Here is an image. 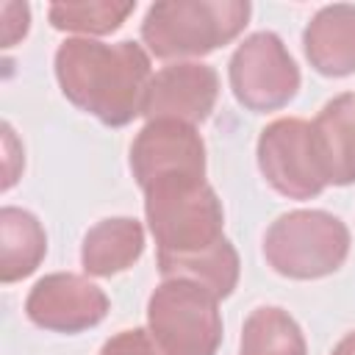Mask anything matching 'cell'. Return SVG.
Returning <instances> with one entry per match:
<instances>
[{
  "instance_id": "6da1fadb",
  "label": "cell",
  "mask_w": 355,
  "mask_h": 355,
  "mask_svg": "<svg viewBox=\"0 0 355 355\" xmlns=\"http://www.w3.org/2000/svg\"><path fill=\"white\" fill-rule=\"evenodd\" d=\"M55 80L61 94L108 128H125L144 111L153 80L150 55L141 44L125 39L105 44L97 39H67L58 44Z\"/></svg>"
},
{
  "instance_id": "7a4b0ae2",
  "label": "cell",
  "mask_w": 355,
  "mask_h": 355,
  "mask_svg": "<svg viewBox=\"0 0 355 355\" xmlns=\"http://www.w3.org/2000/svg\"><path fill=\"white\" fill-rule=\"evenodd\" d=\"M158 263L202 255L225 241V211L205 175H166L141 186Z\"/></svg>"
},
{
  "instance_id": "3957f363",
  "label": "cell",
  "mask_w": 355,
  "mask_h": 355,
  "mask_svg": "<svg viewBox=\"0 0 355 355\" xmlns=\"http://www.w3.org/2000/svg\"><path fill=\"white\" fill-rule=\"evenodd\" d=\"M247 0H161L141 22V42L155 58H197L230 44L250 22Z\"/></svg>"
},
{
  "instance_id": "277c9868",
  "label": "cell",
  "mask_w": 355,
  "mask_h": 355,
  "mask_svg": "<svg viewBox=\"0 0 355 355\" xmlns=\"http://www.w3.org/2000/svg\"><path fill=\"white\" fill-rule=\"evenodd\" d=\"M349 255L347 225L316 208L280 214L263 233L266 263L291 280H316L341 269Z\"/></svg>"
},
{
  "instance_id": "5b68a950",
  "label": "cell",
  "mask_w": 355,
  "mask_h": 355,
  "mask_svg": "<svg viewBox=\"0 0 355 355\" xmlns=\"http://www.w3.org/2000/svg\"><path fill=\"white\" fill-rule=\"evenodd\" d=\"M147 330L164 355H216L219 297L186 277H166L147 300Z\"/></svg>"
},
{
  "instance_id": "8992f818",
  "label": "cell",
  "mask_w": 355,
  "mask_h": 355,
  "mask_svg": "<svg viewBox=\"0 0 355 355\" xmlns=\"http://www.w3.org/2000/svg\"><path fill=\"white\" fill-rule=\"evenodd\" d=\"M227 78L239 105L252 114L286 108L300 92V67L272 31H258L233 50Z\"/></svg>"
},
{
  "instance_id": "52a82bcc",
  "label": "cell",
  "mask_w": 355,
  "mask_h": 355,
  "mask_svg": "<svg viewBox=\"0 0 355 355\" xmlns=\"http://www.w3.org/2000/svg\"><path fill=\"white\" fill-rule=\"evenodd\" d=\"M255 153L263 180L277 194L288 200H311L327 189L316 166L311 122L297 116L269 122L258 136Z\"/></svg>"
},
{
  "instance_id": "ba28073f",
  "label": "cell",
  "mask_w": 355,
  "mask_h": 355,
  "mask_svg": "<svg viewBox=\"0 0 355 355\" xmlns=\"http://www.w3.org/2000/svg\"><path fill=\"white\" fill-rule=\"evenodd\" d=\"M111 302L100 286H94L89 277L72 275V272H53L33 283L25 300L28 319L53 333H80L89 327H97Z\"/></svg>"
},
{
  "instance_id": "9c48e42d",
  "label": "cell",
  "mask_w": 355,
  "mask_h": 355,
  "mask_svg": "<svg viewBox=\"0 0 355 355\" xmlns=\"http://www.w3.org/2000/svg\"><path fill=\"white\" fill-rule=\"evenodd\" d=\"M216 100H219L216 69L197 61H178L153 75L141 116H147V122L178 119L197 128L211 116Z\"/></svg>"
},
{
  "instance_id": "30bf717a",
  "label": "cell",
  "mask_w": 355,
  "mask_h": 355,
  "mask_svg": "<svg viewBox=\"0 0 355 355\" xmlns=\"http://www.w3.org/2000/svg\"><path fill=\"white\" fill-rule=\"evenodd\" d=\"M130 172L139 189L166 175H205L202 136L194 125L178 119H153L130 144Z\"/></svg>"
},
{
  "instance_id": "8fae6325",
  "label": "cell",
  "mask_w": 355,
  "mask_h": 355,
  "mask_svg": "<svg viewBox=\"0 0 355 355\" xmlns=\"http://www.w3.org/2000/svg\"><path fill=\"white\" fill-rule=\"evenodd\" d=\"M311 144L324 186L355 183V92L322 105L311 122Z\"/></svg>"
},
{
  "instance_id": "7c38bea8",
  "label": "cell",
  "mask_w": 355,
  "mask_h": 355,
  "mask_svg": "<svg viewBox=\"0 0 355 355\" xmlns=\"http://www.w3.org/2000/svg\"><path fill=\"white\" fill-rule=\"evenodd\" d=\"M302 50L324 78L355 75V6L333 3L319 8L302 31Z\"/></svg>"
},
{
  "instance_id": "4fadbf2b",
  "label": "cell",
  "mask_w": 355,
  "mask_h": 355,
  "mask_svg": "<svg viewBox=\"0 0 355 355\" xmlns=\"http://www.w3.org/2000/svg\"><path fill=\"white\" fill-rule=\"evenodd\" d=\"M144 252V227L133 216H111L86 230L80 244L83 272L111 277L130 269Z\"/></svg>"
},
{
  "instance_id": "5bb4252c",
  "label": "cell",
  "mask_w": 355,
  "mask_h": 355,
  "mask_svg": "<svg viewBox=\"0 0 355 355\" xmlns=\"http://www.w3.org/2000/svg\"><path fill=\"white\" fill-rule=\"evenodd\" d=\"M44 255L47 233L42 222L25 208H0V280L17 283L33 275Z\"/></svg>"
},
{
  "instance_id": "9a60e30c",
  "label": "cell",
  "mask_w": 355,
  "mask_h": 355,
  "mask_svg": "<svg viewBox=\"0 0 355 355\" xmlns=\"http://www.w3.org/2000/svg\"><path fill=\"white\" fill-rule=\"evenodd\" d=\"M239 355H308V344L288 311L261 305L244 319Z\"/></svg>"
},
{
  "instance_id": "2e32d148",
  "label": "cell",
  "mask_w": 355,
  "mask_h": 355,
  "mask_svg": "<svg viewBox=\"0 0 355 355\" xmlns=\"http://www.w3.org/2000/svg\"><path fill=\"white\" fill-rule=\"evenodd\" d=\"M136 11L133 0H83V3H50L47 17L55 31L105 36L122 28V22Z\"/></svg>"
},
{
  "instance_id": "e0dca14e",
  "label": "cell",
  "mask_w": 355,
  "mask_h": 355,
  "mask_svg": "<svg viewBox=\"0 0 355 355\" xmlns=\"http://www.w3.org/2000/svg\"><path fill=\"white\" fill-rule=\"evenodd\" d=\"M100 355H164V349L155 344L150 330L133 327V330H119L116 336H111L103 344Z\"/></svg>"
},
{
  "instance_id": "ac0fdd59",
  "label": "cell",
  "mask_w": 355,
  "mask_h": 355,
  "mask_svg": "<svg viewBox=\"0 0 355 355\" xmlns=\"http://www.w3.org/2000/svg\"><path fill=\"white\" fill-rule=\"evenodd\" d=\"M0 14H3V47H14L28 33L31 8L25 3H3Z\"/></svg>"
},
{
  "instance_id": "d6986e66",
  "label": "cell",
  "mask_w": 355,
  "mask_h": 355,
  "mask_svg": "<svg viewBox=\"0 0 355 355\" xmlns=\"http://www.w3.org/2000/svg\"><path fill=\"white\" fill-rule=\"evenodd\" d=\"M3 153H6V178H3V191H8L14 183H17V175H19V169L14 166V161H25L22 158V147L17 144V136H14V130H11V125L6 122L3 125Z\"/></svg>"
},
{
  "instance_id": "ffe728a7",
  "label": "cell",
  "mask_w": 355,
  "mask_h": 355,
  "mask_svg": "<svg viewBox=\"0 0 355 355\" xmlns=\"http://www.w3.org/2000/svg\"><path fill=\"white\" fill-rule=\"evenodd\" d=\"M330 355H355V330L352 333H347L336 347H333V352Z\"/></svg>"
}]
</instances>
